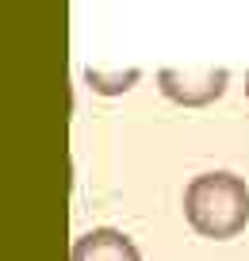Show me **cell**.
I'll list each match as a JSON object with an SVG mask.
<instances>
[{"label": "cell", "instance_id": "obj_1", "mask_svg": "<svg viewBox=\"0 0 249 261\" xmlns=\"http://www.w3.org/2000/svg\"><path fill=\"white\" fill-rule=\"evenodd\" d=\"M184 219L196 234L226 242L249 227V185L238 173H200L184 188Z\"/></svg>", "mask_w": 249, "mask_h": 261}, {"label": "cell", "instance_id": "obj_2", "mask_svg": "<svg viewBox=\"0 0 249 261\" xmlns=\"http://www.w3.org/2000/svg\"><path fill=\"white\" fill-rule=\"evenodd\" d=\"M226 81H230L226 69H200V73L196 69H161L157 73L161 92L184 108H203L218 100L226 92Z\"/></svg>", "mask_w": 249, "mask_h": 261}, {"label": "cell", "instance_id": "obj_3", "mask_svg": "<svg viewBox=\"0 0 249 261\" xmlns=\"http://www.w3.org/2000/svg\"><path fill=\"white\" fill-rule=\"evenodd\" d=\"M69 261H142V253H138V246L123 230L96 227L73 242Z\"/></svg>", "mask_w": 249, "mask_h": 261}, {"label": "cell", "instance_id": "obj_4", "mask_svg": "<svg viewBox=\"0 0 249 261\" xmlns=\"http://www.w3.org/2000/svg\"><path fill=\"white\" fill-rule=\"evenodd\" d=\"M138 77H142L138 69H123V73H104V69H89V73H85V81H89V89H92V92H100V96H119V92L134 89Z\"/></svg>", "mask_w": 249, "mask_h": 261}, {"label": "cell", "instance_id": "obj_5", "mask_svg": "<svg viewBox=\"0 0 249 261\" xmlns=\"http://www.w3.org/2000/svg\"><path fill=\"white\" fill-rule=\"evenodd\" d=\"M245 96H249V77H245Z\"/></svg>", "mask_w": 249, "mask_h": 261}]
</instances>
